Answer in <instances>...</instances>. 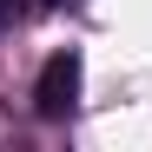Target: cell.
Returning a JSON list of instances; mask_svg holds the SVG:
<instances>
[{"label": "cell", "mask_w": 152, "mask_h": 152, "mask_svg": "<svg viewBox=\"0 0 152 152\" xmlns=\"http://www.w3.org/2000/svg\"><path fill=\"white\" fill-rule=\"evenodd\" d=\"M80 106V53H53L40 66V86H33V113L40 119H66Z\"/></svg>", "instance_id": "6da1fadb"}, {"label": "cell", "mask_w": 152, "mask_h": 152, "mask_svg": "<svg viewBox=\"0 0 152 152\" xmlns=\"http://www.w3.org/2000/svg\"><path fill=\"white\" fill-rule=\"evenodd\" d=\"M46 7H80V0H46Z\"/></svg>", "instance_id": "3957f363"}, {"label": "cell", "mask_w": 152, "mask_h": 152, "mask_svg": "<svg viewBox=\"0 0 152 152\" xmlns=\"http://www.w3.org/2000/svg\"><path fill=\"white\" fill-rule=\"evenodd\" d=\"M20 13H27V0H0V33H13V27H20Z\"/></svg>", "instance_id": "7a4b0ae2"}]
</instances>
